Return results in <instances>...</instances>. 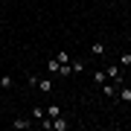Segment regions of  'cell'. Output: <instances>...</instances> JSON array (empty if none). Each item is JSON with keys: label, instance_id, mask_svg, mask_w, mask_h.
Masks as SVG:
<instances>
[{"label": "cell", "instance_id": "1", "mask_svg": "<svg viewBox=\"0 0 131 131\" xmlns=\"http://www.w3.org/2000/svg\"><path fill=\"white\" fill-rule=\"evenodd\" d=\"M105 73H108V79H111L114 84H117V88L122 84V70H119L117 64H108V67H105Z\"/></svg>", "mask_w": 131, "mask_h": 131}, {"label": "cell", "instance_id": "2", "mask_svg": "<svg viewBox=\"0 0 131 131\" xmlns=\"http://www.w3.org/2000/svg\"><path fill=\"white\" fill-rule=\"evenodd\" d=\"M32 125H35V119H29V117H15L12 119V128H18V131H26Z\"/></svg>", "mask_w": 131, "mask_h": 131}, {"label": "cell", "instance_id": "3", "mask_svg": "<svg viewBox=\"0 0 131 131\" xmlns=\"http://www.w3.org/2000/svg\"><path fill=\"white\" fill-rule=\"evenodd\" d=\"M117 99H119L122 105H131V88H128L125 82H122L119 88H117Z\"/></svg>", "mask_w": 131, "mask_h": 131}, {"label": "cell", "instance_id": "4", "mask_svg": "<svg viewBox=\"0 0 131 131\" xmlns=\"http://www.w3.org/2000/svg\"><path fill=\"white\" fill-rule=\"evenodd\" d=\"M52 88H56V82H52L50 76H47V79H38V90H44V93H52Z\"/></svg>", "mask_w": 131, "mask_h": 131}, {"label": "cell", "instance_id": "5", "mask_svg": "<svg viewBox=\"0 0 131 131\" xmlns=\"http://www.w3.org/2000/svg\"><path fill=\"white\" fill-rule=\"evenodd\" d=\"M67 128H70V122H67L64 117H56V119H52V131H67Z\"/></svg>", "mask_w": 131, "mask_h": 131}, {"label": "cell", "instance_id": "6", "mask_svg": "<svg viewBox=\"0 0 131 131\" xmlns=\"http://www.w3.org/2000/svg\"><path fill=\"white\" fill-rule=\"evenodd\" d=\"M58 70H61V61H58V58H47V73L58 76Z\"/></svg>", "mask_w": 131, "mask_h": 131}, {"label": "cell", "instance_id": "7", "mask_svg": "<svg viewBox=\"0 0 131 131\" xmlns=\"http://www.w3.org/2000/svg\"><path fill=\"white\" fill-rule=\"evenodd\" d=\"M105 82H108V73H105V70H93V84H96V88L105 84Z\"/></svg>", "mask_w": 131, "mask_h": 131}, {"label": "cell", "instance_id": "8", "mask_svg": "<svg viewBox=\"0 0 131 131\" xmlns=\"http://www.w3.org/2000/svg\"><path fill=\"white\" fill-rule=\"evenodd\" d=\"M99 88H102L105 96H117V84H114V82H105V84H99Z\"/></svg>", "mask_w": 131, "mask_h": 131}, {"label": "cell", "instance_id": "9", "mask_svg": "<svg viewBox=\"0 0 131 131\" xmlns=\"http://www.w3.org/2000/svg\"><path fill=\"white\" fill-rule=\"evenodd\" d=\"M44 117H47V111H44L41 105H35V108H32V119H35V125H38V122H41Z\"/></svg>", "mask_w": 131, "mask_h": 131}, {"label": "cell", "instance_id": "10", "mask_svg": "<svg viewBox=\"0 0 131 131\" xmlns=\"http://www.w3.org/2000/svg\"><path fill=\"white\" fill-rule=\"evenodd\" d=\"M0 88H3V90H12L15 88V79H12V76H0Z\"/></svg>", "mask_w": 131, "mask_h": 131}, {"label": "cell", "instance_id": "11", "mask_svg": "<svg viewBox=\"0 0 131 131\" xmlns=\"http://www.w3.org/2000/svg\"><path fill=\"white\" fill-rule=\"evenodd\" d=\"M44 111H47V117H50V119L61 117V108H58V105H47V108H44Z\"/></svg>", "mask_w": 131, "mask_h": 131}, {"label": "cell", "instance_id": "12", "mask_svg": "<svg viewBox=\"0 0 131 131\" xmlns=\"http://www.w3.org/2000/svg\"><path fill=\"white\" fill-rule=\"evenodd\" d=\"M105 50H108V47H105L102 41H96L93 47H90V52H93V56H105Z\"/></svg>", "mask_w": 131, "mask_h": 131}, {"label": "cell", "instance_id": "13", "mask_svg": "<svg viewBox=\"0 0 131 131\" xmlns=\"http://www.w3.org/2000/svg\"><path fill=\"white\" fill-rule=\"evenodd\" d=\"M70 70H73V73H84V61H82V58L70 61Z\"/></svg>", "mask_w": 131, "mask_h": 131}, {"label": "cell", "instance_id": "14", "mask_svg": "<svg viewBox=\"0 0 131 131\" xmlns=\"http://www.w3.org/2000/svg\"><path fill=\"white\" fill-rule=\"evenodd\" d=\"M38 79H41V76H35V73H26V82L32 84V88H38Z\"/></svg>", "mask_w": 131, "mask_h": 131}, {"label": "cell", "instance_id": "15", "mask_svg": "<svg viewBox=\"0 0 131 131\" xmlns=\"http://www.w3.org/2000/svg\"><path fill=\"white\" fill-rule=\"evenodd\" d=\"M56 58L61 61V64H67V61H70V52H56Z\"/></svg>", "mask_w": 131, "mask_h": 131}, {"label": "cell", "instance_id": "16", "mask_svg": "<svg viewBox=\"0 0 131 131\" xmlns=\"http://www.w3.org/2000/svg\"><path fill=\"white\" fill-rule=\"evenodd\" d=\"M73 70H70V61H67V64H61V70H58V76H70Z\"/></svg>", "mask_w": 131, "mask_h": 131}, {"label": "cell", "instance_id": "17", "mask_svg": "<svg viewBox=\"0 0 131 131\" xmlns=\"http://www.w3.org/2000/svg\"><path fill=\"white\" fill-rule=\"evenodd\" d=\"M114 3H117V6H125V3H128V0H114Z\"/></svg>", "mask_w": 131, "mask_h": 131}, {"label": "cell", "instance_id": "18", "mask_svg": "<svg viewBox=\"0 0 131 131\" xmlns=\"http://www.w3.org/2000/svg\"><path fill=\"white\" fill-rule=\"evenodd\" d=\"M128 12H131V6H128Z\"/></svg>", "mask_w": 131, "mask_h": 131}]
</instances>
